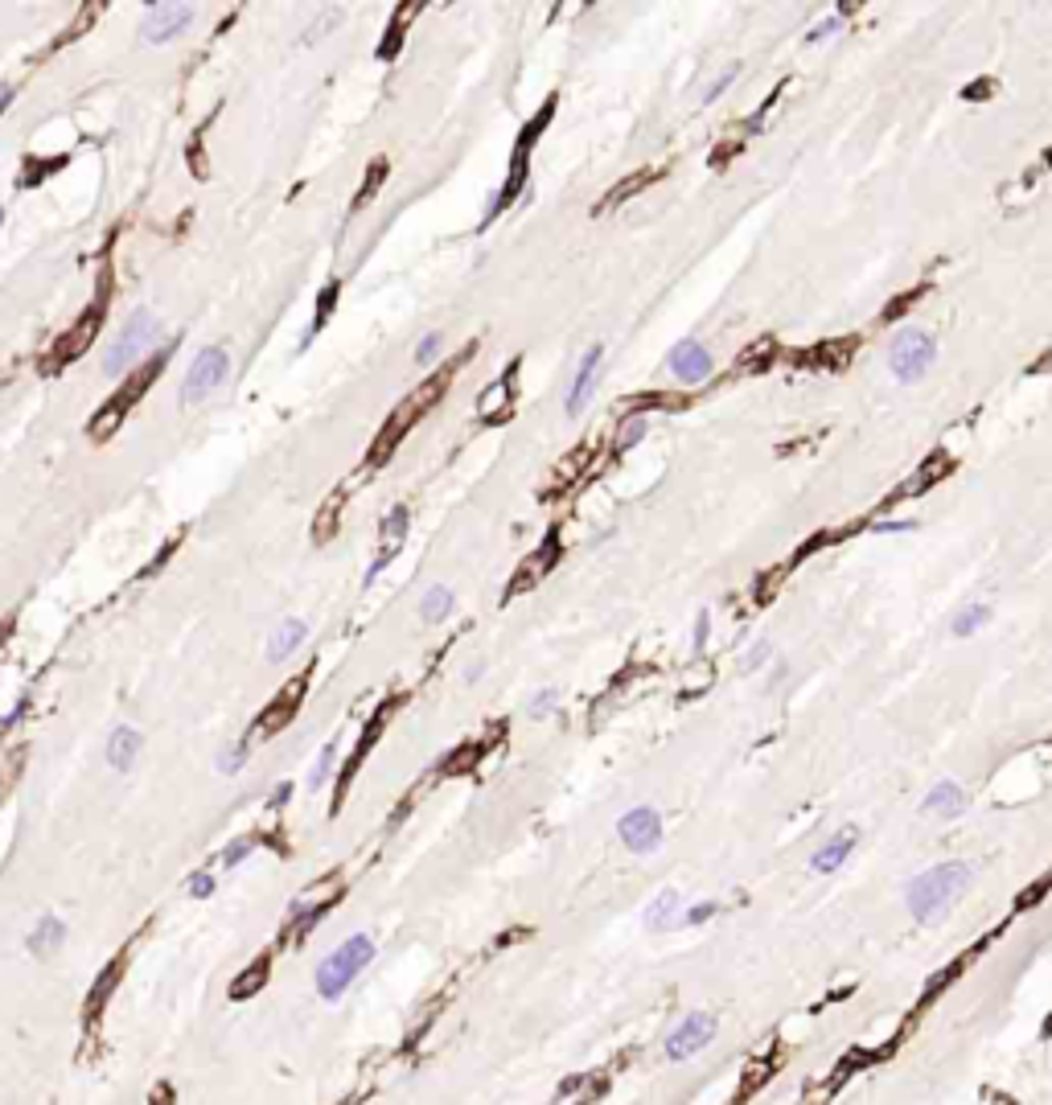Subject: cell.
<instances>
[{
    "label": "cell",
    "instance_id": "7402d4cb",
    "mask_svg": "<svg viewBox=\"0 0 1052 1105\" xmlns=\"http://www.w3.org/2000/svg\"><path fill=\"white\" fill-rule=\"evenodd\" d=\"M420 613H424L428 625H440V621L453 613V592H448L444 584L428 588V592H424V605H420Z\"/></svg>",
    "mask_w": 1052,
    "mask_h": 1105
},
{
    "label": "cell",
    "instance_id": "4dcf8cb0",
    "mask_svg": "<svg viewBox=\"0 0 1052 1105\" xmlns=\"http://www.w3.org/2000/svg\"><path fill=\"white\" fill-rule=\"evenodd\" d=\"M641 436H646V415H629L625 427H621V436H616V448L625 452V448H633Z\"/></svg>",
    "mask_w": 1052,
    "mask_h": 1105
},
{
    "label": "cell",
    "instance_id": "2e32d148",
    "mask_svg": "<svg viewBox=\"0 0 1052 1105\" xmlns=\"http://www.w3.org/2000/svg\"><path fill=\"white\" fill-rule=\"evenodd\" d=\"M140 744H144V735H140L136 727H128V723H119L116 732L107 735V765L116 768V773H132V765H136V756H140Z\"/></svg>",
    "mask_w": 1052,
    "mask_h": 1105
},
{
    "label": "cell",
    "instance_id": "d590c367",
    "mask_svg": "<svg viewBox=\"0 0 1052 1105\" xmlns=\"http://www.w3.org/2000/svg\"><path fill=\"white\" fill-rule=\"evenodd\" d=\"M210 892H214V875H210V872H198V875H193V880H190V896L206 900V896H210Z\"/></svg>",
    "mask_w": 1052,
    "mask_h": 1105
},
{
    "label": "cell",
    "instance_id": "d4e9b609",
    "mask_svg": "<svg viewBox=\"0 0 1052 1105\" xmlns=\"http://www.w3.org/2000/svg\"><path fill=\"white\" fill-rule=\"evenodd\" d=\"M333 765H338V740L321 748L317 765L308 768V789H321V785H325V781H330V773H333Z\"/></svg>",
    "mask_w": 1052,
    "mask_h": 1105
},
{
    "label": "cell",
    "instance_id": "74e56055",
    "mask_svg": "<svg viewBox=\"0 0 1052 1105\" xmlns=\"http://www.w3.org/2000/svg\"><path fill=\"white\" fill-rule=\"evenodd\" d=\"M732 78H736V66H728V70H723V75L715 78V83H712V91H707V95H703V99H707V103H715V99H720L723 91H728V83H732Z\"/></svg>",
    "mask_w": 1052,
    "mask_h": 1105
},
{
    "label": "cell",
    "instance_id": "f35d334b",
    "mask_svg": "<svg viewBox=\"0 0 1052 1105\" xmlns=\"http://www.w3.org/2000/svg\"><path fill=\"white\" fill-rule=\"evenodd\" d=\"M707 633H712V617H707V608H703L699 617H695V649L707 646Z\"/></svg>",
    "mask_w": 1052,
    "mask_h": 1105
},
{
    "label": "cell",
    "instance_id": "52a82bcc",
    "mask_svg": "<svg viewBox=\"0 0 1052 1105\" xmlns=\"http://www.w3.org/2000/svg\"><path fill=\"white\" fill-rule=\"evenodd\" d=\"M103 309H107V292L103 297L91 305V309L83 313V317L70 325V329L62 333V337L53 341V350H50V358H45V374H53V370H62L66 362H75V358H83L91 345H95V337H99V325H103Z\"/></svg>",
    "mask_w": 1052,
    "mask_h": 1105
},
{
    "label": "cell",
    "instance_id": "9c48e42d",
    "mask_svg": "<svg viewBox=\"0 0 1052 1105\" xmlns=\"http://www.w3.org/2000/svg\"><path fill=\"white\" fill-rule=\"evenodd\" d=\"M715 1015L712 1011H691V1015H682L679 1020V1028L670 1031L666 1036V1056L674 1064H682V1060H691V1056H699L707 1044L715 1040Z\"/></svg>",
    "mask_w": 1052,
    "mask_h": 1105
},
{
    "label": "cell",
    "instance_id": "603a6c76",
    "mask_svg": "<svg viewBox=\"0 0 1052 1105\" xmlns=\"http://www.w3.org/2000/svg\"><path fill=\"white\" fill-rule=\"evenodd\" d=\"M987 621H991V605H966L954 617V625H950V629H954V638H970V633H978Z\"/></svg>",
    "mask_w": 1052,
    "mask_h": 1105
},
{
    "label": "cell",
    "instance_id": "836d02e7",
    "mask_svg": "<svg viewBox=\"0 0 1052 1105\" xmlns=\"http://www.w3.org/2000/svg\"><path fill=\"white\" fill-rule=\"evenodd\" d=\"M333 300H338V288L330 284V288H325V292H321V300H317V317H313V329L305 333V345H308V341H313V333H317L321 325H325V317H330V309H333Z\"/></svg>",
    "mask_w": 1052,
    "mask_h": 1105
},
{
    "label": "cell",
    "instance_id": "ba28073f",
    "mask_svg": "<svg viewBox=\"0 0 1052 1105\" xmlns=\"http://www.w3.org/2000/svg\"><path fill=\"white\" fill-rule=\"evenodd\" d=\"M226 370H231V358H226L223 345H206V350H198L190 374H185V383H181V407H193V403H202V399H210L214 386L226 378Z\"/></svg>",
    "mask_w": 1052,
    "mask_h": 1105
},
{
    "label": "cell",
    "instance_id": "ee69618b",
    "mask_svg": "<svg viewBox=\"0 0 1052 1105\" xmlns=\"http://www.w3.org/2000/svg\"><path fill=\"white\" fill-rule=\"evenodd\" d=\"M0 218H4V214H0Z\"/></svg>",
    "mask_w": 1052,
    "mask_h": 1105
},
{
    "label": "cell",
    "instance_id": "7bdbcfd3",
    "mask_svg": "<svg viewBox=\"0 0 1052 1105\" xmlns=\"http://www.w3.org/2000/svg\"><path fill=\"white\" fill-rule=\"evenodd\" d=\"M12 95H17V91H12V86H9V91H4V95H0V111H4V107L12 103Z\"/></svg>",
    "mask_w": 1052,
    "mask_h": 1105
},
{
    "label": "cell",
    "instance_id": "7a4b0ae2",
    "mask_svg": "<svg viewBox=\"0 0 1052 1105\" xmlns=\"http://www.w3.org/2000/svg\"><path fill=\"white\" fill-rule=\"evenodd\" d=\"M374 962V937L371 933H354V937H346L338 949H333L330 957H321V966H317V974H313V982H317V995L325 1003H338V999H346V990L354 987V978L362 974V970L371 966Z\"/></svg>",
    "mask_w": 1052,
    "mask_h": 1105
},
{
    "label": "cell",
    "instance_id": "d6986e66",
    "mask_svg": "<svg viewBox=\"0 0 1052 1105\" xmlns=\"http://www.w3.org/2000/svg\"><path fill=\"white\" fill-rule=\"evenodd\" d=\"M62 941H66V925L53 913H45L42 921L33 925V933H29V954L33 957H50L53 949L62 946Z\"/></svg>",
    "mask_w": 1052,
    "mask_h": 1105
},
{
    "label": "cell",
    "instance_id": "8d00e7d4",
    "mask_svg": "<svg viewBox=\"0 0 1052 1105\" xmlns=\"http://www.w3.org/2000/svg\"><path fill=\"white\" fill-rule=\"evenodd\" d=\"M288 797H292V781H280V785L267 793V809H284Z\"/></svg>",
    "mask_w": 1052,
    "mask_h": 1105
},
{
    "label": "cell",
    "instance_id": "30bf717a",
    "mask_svg": "<svg viewBox=\"0 0 1052 1105\" xmlns=\"http://www.w3.org/2000/svg\"><path fill=\"white\" fill-rule=\"evenodd\" d=\"M616 834L633 855H654L662 847V814L654 806L629 809L625 818L616 822Z\"/></svg>",
    "mask_w": 1052,
    "mask_h": 1105
},
{
    "label": "cell",
    "instance_id": "e0dca14e",
    "mask_svg": "<svg viewBox=\"0 0 1052 1105\" xmlns=\"http://www.w3.org/2000/svg\"><path fill=\"white\" fill-rule=\"evenodd\" d=\"M679 916H682V896L674 892V888H662V892L649 900L646 913H641V925H646L649 933H666V929L679 925Z\"/></svg>",
    "mask_w": 1052,
    "mask_h": 1105
},
{
    "label": "cell",
    "instance_id": "484cf974",
    "mask_svg": "<svg viewBox=\"0 0 1052 1105\" xmlns=\"http://www.w3.org/2000/svg\"><path fill=\"white\" fill-rule=\"evenodd\" d=\"M338 510H341V493H333V498L321 506V518H317V526H313V539H317V542H325L333 534V526H338Z\"/></svg>",
    "mask_w": 1052,
    "mask_h": 1105
},
{
    "label": "cell",
    "instance_id": "3957f363",
    "mask_svg": "<svg viewBox=\"0 0 1052 1105\" xmlns=\"http://www.w3.org/2000/svg\"><path fill=\"white\" fill-rule=\"evenodd\" d=\"M448 374H453V370L432 374V378H428V383L420 386V391H412V394H407V399H404V403L395 407V411H391V419H387V427H383V432H379V440H374L371 465H383V460L391 457V448L399 444V440H404V432H407V427H412L415 419H420V415H424L428 407H432V403H436V399H440V394L448 391Z\"/></svg>",
    "mask_w": 1052,
    "mask_h": 1105
},
{
    "label": "cell",
    "instance_id": "b9f144b4",
    "mask_svg": "<svg viewBox=\"0 0 1052 1105\" xmlns=\"http://www.w3.org/2000/svg\"><path fill=\"white\" fill-rule=\"evenodd\" d=\"M481 670H485V662H469L465 678H469V682H477V678H481Z\"/></svg>",
    "mask_w": 1052,
    "mask_h": 1105
},
{
    "label": "cell",
    "instance_id": "f1b7e54d",
    "mask_svg": "<svg viewBox=\"0 0 1052 1105\" xmlns=\"http://www.w3.org/2000/svg\"><path fill=\"white\" fill-rule=\"evenodd\" d=\"M510 391H514V370L506 374V378H502V383L493 386V391H489L485 399H481V415H498V407L506 403V399H510Z\"/></svg>",
    "mask_w": 1052,
    "mask_h": 1105
},
{
    "label": "cell",
    "instance_id": "ac0fdd59",
    "mask_svg": "<svg viewBox=\"0 0 1052 1105\" xmlns=\"http://www.w3.org/2000/svg\"><path fill=\"white\" fill-rule=\"evenodd\" d=\"M404 534H407V510L404 506H395L391 514L383 518V555L371 564V572H366V584L371 580H379V572H383L387 564H391L395 555H399V547H404Z\"/></svg>",
    "mask_w": 1052,
    "mask_h": 1105
},
{
    "label": "cell",
    "instance_id": "83f0119b",
    "mask_svg": "<svg viewBox=\"0 0 1052 1105\" xmlns=\"http://www.w3.org/2000/svg\"><path fill=\"white\" fill-rule=\"evenodd\" d=\"M555 707H559V691H555V687H547V691H534V695H531V703H526V711H531V719H542V715H555Z\"/></svg>",
    "mask_w": 1052,
    "mask_h": 1105
},
{
    "label": "cell",
    "instance_id": "7c38bea8",
    "mask_svg": "<svg viewBox=\"0 0 1052 1105\" xmlns=\"http://www.w3.org/2000/svg\"><path fill=\"white\" fill-rule=\"evenodd\" d=\"M600 362H605V345H588L584 358H580V366H575L572 386H567V399H564V411L567 415H580L588 407V399H592V391H596Z\"/></svg>",
    "mask_w": 1052,
    "mask_h": 1105
},
{
    "label": "cell",
    "instance_id": "6da1fadb",
    "mask_svg": "<svg viewBox=\"0 0 1052 1105\" xmlns=\"http://www.w3.org/2000/svg\"><path fill=\"white\" fill-rule=\"evenodd\" d=\"M970 863L962 859H950V863H937L929 872L913 875V883L904 888V904H909V913H913L917 925H942L950 916L962 896L970 888Z\"/></svg>",
    "mask_w": 1052,
    "mask_h": 1105
},
{
    "label": "cell",
    "instance_id": "8fae6325",
    "mask_svg": "<svg viewBox=\"0 0 1052 1105\" xmlns=\"http://www.w3.org/2000/svg\"><path fill=\"white\" fill-rule=\"evenodd\" d=\"M190 21H193V4H149L144 25H140V37H144L149 45H165Z\"/></svg>",
    "mask_w": 1052,
    "mask_h": 1105
},
{
    "label": "cell",
    "instance_id": "4316f807",
    "mask_svg": "<svg viewBox=\"0 0 1052 1105\" xmlns=\"http://www.w3.org/2000/svg\"><path fill=\"white\" fill-rule=\"evenodd\" d=\"M769 658H773V646H769L765 638H761V641H753V646L745 649V658H740V674H756V670L765 666Z\"/></svg>",
    "mask_w": 1052,
    "mask_h": 1105
},
{
    "label": "cell",
    "instance_id": "d6a6232c",
    "mask_svg": "<svg viewBox=\"0 0 1052 1105\" xmlns=\"http://www.w3.org/2000/svg\"><path fill=\"white\" fill-rule=\"evenodd\" d=\"M440 341H444V337H440L436 329L424 333V337H420V345H415V362H420V366H432V362L440 358Z\"/></svg>",
    "mask_w": 1052,
    "mask_h": 1105
},
{
    "label": "cell",
    "instance_id": "ab89813d",
    "mask_svg": "<svg viewBox=\"0 0 1052 1105\" xmlns=\"http://www.w3.org/2000/svg\"><path fill=\"white\" fill-rule=\"evenodd\" d=\"M835 29H843V21H839V17H827L819 29H810V33H806V42H822V37H830Z\"/></svg>",
    "mask_w": 1052,
    "mask_h": 1105
},
{
    "label": "cell",
    "instance_id": "5b68a950",
    "mask_svg": "<svg viewBox=\"0 0 1052 1105\" xmlns=\"http://www.w3.org/2000/svg\"><path fill=\"white\" fill-rule=\"evenodd\" d=\"M937 362V341L929 337L917 325H904V329L893 333V345H888V370L901 378V383H917L929 374V366Z\"/></svg>",
    "mask_w": 1052,
    "mask_h": 1105
},
{
    "label": "cell",
    "instance_id": "e575fe53",
    "mask_svg": "<svg viewBox=\"0 0 1052 1105\" xmlns=\"http://www.w3.org/2000/svg\"><path fill=\"white\" fill-rule=\"evenodd\" d=\"M251 850H256V839H234L231 847L223 850V867H226V872H231V867H239V863H243Z\"/></svg>",
    "mask_w": 1052,
    "mask_h": 1105
},
{
    "label": "cell",
    "instance_id": "4fadbf2b",
    "mask_svg": "<svg viewBox=\"0 0 1052 1105\" xmlns=\"http://www.w3.org/2000/svg\"><path fill=\"white\" fill-rule=\"evenodd\" d=\"M670 370H674L679 383H703V378L712 374V353L703 350L695 337H687L670 350Z\"/></svg>",
    "mask_w": 1052,
    "mask_h": 1105
},
{
    "label": "cell",
    "instance_id": "9a60e30c",
    "mask_svg": "<svg viewBox=\"0 0 1052 1105\" xmlns=\"http://www.w3.org/2000/svg\"><path fill=\"white\" fill-rule=\"evenodd\" d=\"M855 839H860V834H855V830H851V826H847V830H839L835 839H827L819 850H814V855H810V872H819V875L839 872L843 863L851 859V850H855Z\"/></svg>",
    "mask_w": 1052,
    "mask_h": 1105
},
{
    "label": "cell",
    "instance_id": "60d3db41",
    "mask_svg": "<svg viewBox=\"0 0 1052 1105\" xmlns=\"http://www.w3.org/2000/svg\"><path fill=\"white\" fill-rule=\"evenodd\" d=\"M876 534H893V531H913V522H876Z\"/></svg>",
    "mask_w": 1052,
    "mask_h": 1105
},
{
    "label": "cell",
    "instance_id": "277c9868",
    "mask_svg": "<svg viewBox=\"0 0 1052 1105\" xmlns=\"http://www.w3.org/2000/svg\"><path fill=\"white\" fill-rule=\"evenodd\" d=\"M169 353H173V350H152V358H149V362H140L136 370L128 374V383H124L116 394H111V399H107V403H103V411L95 415V424L86 427V432H91V440H107V436H111V432H116V427H119V419L128 415V407L136 403L140 394L149 391V383H152V378H157V374L165 370V362H169Z\"/></svg>",
    "mask_w": 1052,
    "mask_h": 1105
},
{
    "label": "cell",
    "instance_id": "8992f818",
    "mask_svg": "<svg viewBox=\"0 0 1052 1105\" xmlns=\"http://www.w3.org/2000/svg\"><path fill=\"white\" fill-rule=\"evenodd\" d=\"M152 337H157V317H152L149 309H140L136 317L119 329V337L111 341V350H107V358H103V374H107V378H116V374L128 370L132 362H140V353L152 345Z\"/></svg>",
    "mask_w": 1052,
    "mask_h": 1105
},
{
    "label": "cell",
    "instance_id": "44dd1931",
    "mask_svg": "<svg viewBox=\"0 0 1052 1105\" xmlns=\"http://www.w3.org/2000/svg\"><path fill=\"white\" fill-rule=\"evenodd\" d=\"M300 691H305V682H292V687H288V691L280 695V699L272 703V707H267V715H264V719L256 723L259 732H264V735H267V732H276L280 723H284L288 715H292V707H297V703H300Z\"/></svg>",
    "mask_w": 1052,
    "mask_h": 1105
},
{
    "label": "cell",
    "instance_id": "f546056e",
    "mask_svg": "<svg viewBox=\"0 0 1052 1105\" xmlns=\"http://www.w3.org/2000/svg\"><path fill=\"white\" fill-rule=\"evenodd\" d=\"M715 908H720V904H715V900H699V904H687V908H682V916H679V925H687V929L703 925V921H712V916H715Z\"/></svg>",
    "mask_w": 1052,
    "mask_h": 1105
},
{
    "label": "cell",
    "instance_id": "1f68e13d",
    "mask_svg": "<svg viewBox=\"0 0 1052 1105\" xmlns=\"http://www.w3.org/2000/svg\"><path fill=\"white\" fill-rule=\"evenodd\" d=\"M247 756H251V744H234V748H226L223 756H218V773H239V768L247 765Z\"/></svg>",
    "mask_w": 1052,
    "mask_h": 1105
},
{
    "label": "cell",
    "instance_id": "5bb4252c",
    "mask_svg": "<svg viewBox=\"0 0 1052 1105\" xmlns=\"http://www.w3.org/2000/svg\"><path fill=\"white\" fill-rule=\"evenodd\" d=\"M921 809L929 814V818H962L970 809V797H966V789L958 785V781H937L929 793H925V801H921Z\"/></svg>",
    "mask_w": 1052,
    "mask_h": 1105
},
{
    "label": "cell",
    "instance_id": "ffe728a7",
    "mask_svg": "<svg viewBox=\"0 0 1052 1105\" xmlns=\"http://www.w3.org/2000/svg\"><path fill=\"white\" fill-rule=\"evenodd\" d=\"M300 641H305V621L288 617L284 625H280V633H276V638H272V646H267V662H284V658H292Z\"/></svg>",
    "mask_w": 1052,
    "mask_h": 1105
},
{
    "label": "cell",
    "instance_id": "cb8c5ba5",
    "mask_svg": "<svg viewBox=\"0 0 1052 1105\" xmlns=\"http://www.w3.org/2000/svg\"><path fill=\"white\" fill-rule=\"evenodd\" d=\"M267 982V957H259V962H251V970H247V978H239V982H231V999H251L259 987Z\"/></svg>",
    "mask_w": 1052,
    "mask_h": 1105
}]
</instances>
